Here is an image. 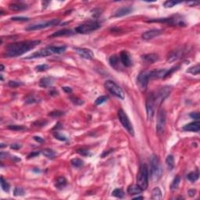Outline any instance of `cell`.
I'll use <instances>...</instances> for the list:
<instances>
[{"instance_id": "obj_1", "label": "cell", "mask_w": 200, "mask_h": 200, "mask_svg": "<svg viewBox=\"0 0 200 200\" xmlns=\"http://www.w3.org/2000/svg\"><path fill=\"white\" fill-rule=\"evenodd\" d=\"M40 40L34 41H24L20 42H15L8 45L5 50L4 55L6 57H17L23 55L30 50L38 46L40 44Z\"/></svg>"}, {"instance_id": "obj_2", "label": "cell", "mask_w": 200, "mask_h": 200, "mask_svg": "<svg viewBox=\"0 0 200 200\" xmlns=\"http://www.w3.org/2000/svg\"><path fill=\"white\" fill-rule=\"evenodd\" d=\"M66 48H67L66 46H48L45 49H41L35 53H32L31 55L26 57V59H35V58H41V57H46L53 54H60V53H64Z\"/></svg>"}, {"instance_id": "obj_3", "label": "cell", "mask_w": 200, "mask_h": 200, "mask_svg": "<svg viewBox=\"0 0 200 200\" xmlns=\"http://www.w3.org/2000/svg\"><path fill=\"white\" fill-rule=\"evenodd\" d=\"M150 171L149 174H150L151 180L153 182H156L161 177L163 174V169L159 162V158L157 156L153 155L150 157Z\"/></svg>"}, {"instance_id": "obj_4", "label": "cell", "mask_w": 200, "mask_h": 200, "mask_svg": "<svg viewBox=\"0 0 200 200\" xmlns=\"http://www.w3.org/2000/svg\"><path fill=\"white\" fill-rule=\"evenodd\" d=\"M137 185L144 191L149 185V169L145 164H141L137 175Z\"/></svg>"}, {"instance_id": "obj_5", "label": "cell", "mask_w": 200, "mask_h": 200, "mask_svg": "<svg viewBox=\"0 0 200 200\" xmlns=\"http://www.w3.org/2000/svg\"><path fill=\"white\" fill-rule=\"evenodd\" d=\"M101 25L98 21H88L81 24L75 28V32L79 34H88L99 28Z\"/></svg>"}, {"instance_id": "obj_6", "label": "cell", "mask_w": 200, "mask_h": 200, "mask_svg": "<svg viewBox=\"0 0 200 200\" xmlns=\"http://www.w3.org/2000/svg\"><path fill=\"white\" fill-rule=\"evenodd\" d=\"M105 88L108 90V91L111 93L112 95H113L116 97L119 98L121 99H124V93L123 90L121 89V88L119 85H117L114 81H106V83H105Z\"/></svg>"}, {"instance_id": "obj_7", "label": "cell", "mask_w": 200, "mask_h": 200, "mask_svg": "<svg viewBox=\"0 0 200 200\" xmlns=\"http://www.w3.org/2000/svg\"><path fill=\"white\" fill-rule=\"evenodd\" d=\"M118 117H119V121H121V124L127 130V131L131 135L134 136L135 131H134V128H133L132 124L131 123L128 117L127 116V114L123 109H119L118 110Z\"/></svg>"}, {"instance_id": "obj_8", "label": "cell", "mask_w": 200, "mask_h": 200, "mask_svg": "<svg viewBox=\"0 0 200 200\" xmlns=\"http://www.w3.org/2000/svg\"><path fill=\"white\" fill-rule=\"evenodd\" d=\"M145 106H146V113H147L148 120H152L153 116L155 114V109H156V103L155 100V96L154 93H150L148 95L146 99V103H145Z\"/></svg>"}, {"instance_id": "obj_9", "label": "cell", "mask_w": 200, "mask_h": 200, "mask_svg": "<svg viewBox=\"0 0 200 200\" xmlns=\"http://www.w3.org/2000/svg\"><path fill=\"white\" fill-rule=\"evenodd\" d=\"M149 71H141L137 77V85L141 91H145L147 89L148 84L149 81Z\"/></svg>"}, {"instance_id": "obj_10", "label": "cell", "mask_w": 200, "mask_h": 200, "mask_svg": "<svg viewBox=\"0 0 200 200\" xmlns=\"http://www.w3.org/2000/svg\"><path fill=\"white\" fill-rule=\"evenodd\" d=\"M166 112L163 109H160L158 112L156 121V132L158 135H162L166 127Z\"/></svg>"}, {"instance_id": "obj_11", "label": "cell", "mask_w": 200, "mask_h": 200, "mask_svg": "<svg viewBox=\"0 0 200 200\" xmlns=\"http://www.w3.org/2000/svg\"><path fill=\"white\" fill-rule=\"evenodd\" d=\"M59 22L60 21H59V19H53V20H51V21H46L45 23L43 22V23H38V24L30 25L27 27H26V30L27 31H37V30L43 29V28H46V27H49L57 25Z\"/></svg>"}, {"instance_id": "obj_12", "label": "cell", "mask_w": 200, "mask_h": 200, "mask_svg": "<svg viewBox=\"0 0 200 200\" xmlns=\"http://www.w3.org/2000/svg\"><path fill=\"white\" fill-rule=\"evenodd\" d=\"M171 87L165 86V87H162L159 90H158V91H156V93H154L156 106H157V105H159L167 97L168 95H170V93H171Z\"/></svg>"}, {"instance_id": "obj_13", "label": "cell", "mask_w": 200, "mask_h": 200, "mask_svg": "<svg viewBox=\"0 0 200 200\" xmlns=\"http://www.w3.org/2000/svg\"><path fill=\"white\" fill-rule=\"evenodd\" d=\"M74 50L81 58H84L85 59H92L94 58V53H92V51L89 49L75 48Z\"/></svg>"}, {"instance_id": "obj_14", "label": "cell", "mask_w": 200, "mask_h": 200, "mask_svg": "<svg viewBox=\"0 0 200 200\" xmlns=\"http://www.w3.org/2000/svg\"><path fill=\"white\" fill-rule=\"evenodd\" d=\"M120 59H121V62L122 64L124 65V67H129L132 64V61H131V56H130L129 53L126 52V51H122L121 53H120Z\"/></svg>"}, {"instance_id": "obj_15", "label": "cell", "mask_w": 200, "mask_h": 200, "mask_svg": "<svg viewBox=\"0 0 200 200\" xmlns=\"http://www.w3.org/2000/svg\"><path fill=\"white\" fill-rule=\"evenodd\" d=\"M162 30L153 29L143 33L141 37L145 40H149V39H152V38H154L155 37L159 36L160 34H162Z\"/></svg>"}, {"instance_id": "obj_16", "label": "cell", "mask_w": 200, "mask_h": 200, "mask_svg": "<svg viewBox=\"0 0 200 200\" xmlns=\"http://www.w3.org/2000/svg\"><path fill=\"white\" fill-rule=\"evenodd\" d=\"M182 129L185 131H191V132H198L200 129L199 121H194L190 124H188L183 127Z\"/></svg>"}, {"instance_id": "obj_17", "label": "cell", "mask_w": 200, "mask_h": 200, "mask_svg": "<svg viewBox=\"0 0 200 200\" xmlns=\"http://www.w3.org/2000/svg\"><path fill=\"white\" fill-rule=\"evenodd\" d=\"M183 55V50L182 49H174L172 52L169 53L167 56V62H174L179 59L181 56Z\"/></svg>"}, {"instance_id": "obj_18", "label": "cell", "mask_w": 200, "mask_h": 200, "mask_svg": "<svg viewBox=\"0 0 200 200\" xmlns=\"http://www.w3.org/2000/svg\"><path fill=\"white\" fill-rule=\"evenodd\" d=\"M132 7H131V6H123V7L118 9L116 11L115 14L113 15V17H123V16H125V15L131 13L132 12Z\"/></svg>"}, {"instance_id": "obj_19", "label": "cell", "mask_w": 200, "mask_h": 200, "mask_svg": "<svg viewBox=\"0 0 200 200\" xmlns=\"http://www.w3.org/2000/svg\"><path fill=\"white\" fill-rule=\"evenodd\" d=\"M74 32H75V31H73L69 29L60 30V31H56V32L53 33V35H51L49 38H56V37H59V36L71 35H73Z\"/></svg>"}, {"instance_id": "obj_20", "label": "cell", "mask_w": 200, "mask_h": 200, "mask_svg": "<svg viewBox=\"0 0 200 200\" xmlns=\"http://www.w3.org/2000/svg\"><path fill=\"white\" fill-rule=\"evenodd\" d=\"M109 64L111 65V67L116 69V70H119L120 68V63H121V59H120V57H118L116 55H113L109 59Z\"/></svg>"}, {"instance_id": "obj_21", "label": "cell", "mask_w": 200, "mask_h": 200, "mask_svg": "<svg viewBox=\"0 0 200 200\" xmlns=\"http://www.w3.org/2000/svg\"><path fill=\"white\" fill-rule=\"evenodd\" d=\"M9 9H12L13 11H21V10H24V9H27V6L22 3L9 4Z\"/></svg>"}, {"instance_id": "obj_22", "label": "cell", "mask_w": 200, "mask_h": 200, "mask_svg": "<svg viewBox=\"0 0 200 200\" xmlns=\"http://www.w3.org/2000/svg\"><path fill=\"white\" fill-rule=\"evenodd\" d=\"M53 80L52 77H42L39 81V86L41 88H49L53 85Z\"/></svg>"}, {"instance_id": "obj_23", "label": "cell", "mask_w": 200, "mask_h": 200, "mask_svg": "<svg viewBox=\"0 0 200 200\" xmlns=\"http://www.w3.org/2000/svg\"><path fill=\"white\" fill-rule=\"evenodd\" d=\"M142 189H141L138 185H131L127 188V192L131 195H138L142 192Z\"/></svg>"}, {"instance_id": "obj_24", "label": "cell", "mask_w": 200, "mask_h": 200, "mask_svg": "<svg viewBox=\"0 0 200 200\" xmlns=\"http://www.w3.org/2000/svg\"><path fill=\"white\" fill-rule=\"evenodd\" d=\"M142 59L144 60L145 62L148 63H155L158 59V56L156 54H147L142 56Z\"/></svg>"}, {"instance_id": "obj_25", "label": "cell", "mask_w": 200, "mask_h": 200, "mask_svg": "<svg viewBox=\"0 0 200 200\" xmlns=\"http://www.w3.org/2000/svg\"><path fill=\"white\" fill-rule=\"evenodd\" d=\"M152 199H162V191L159 189L158 187L153 188V190L152 191Z\"/></svg>"}, {"instance_id": "obj_26", "label": "cell", "mask_w": 200, "mask_h": 200, "mask_svg": "<svg viewBox=\"0 0 200 200\" xmlns=\"http://www.w3.org/2000/svg\"><path fill=\"white\" fill-rule=\"evenodd\" d=\"M67 185V179L65 178L64 177H59L57 178V180L56 181V184H55V186L58 189H62Z\"/></svg>"}, {"instance_id": "obj_27", "label": "cell", "mask_w": 200, "mask_h": 200, "mask_svg": "<svg viewBox=\"0 0 200 200\" xmlns=\"http://www.w3.org/2000/svg\"><path fill=\"white\" fill-rule=\"evenodd\" d=\"M166 163L167 165L168 169L172 171L174 167V158L172 155H169L166 159Z\"/></svg>"}, {"instance_id": "obj_28", "label": "cell", "mask_w": 200, "mask_h": 200, "mask_svg": "<svg viewBox=\"0 0 200 200\" xmlns=\"http://www.w3.org/2000/svg\"><path fill=\"white\" fill-rule=\"evenodd\" d=\"M42 154L44 155L45 157H47L49 159H53L55 156H56V153L52 149H43L41 151Z\"/></svg>"}, {"instance_id": "obj_29", "label": "cell", "mask_w": 200, "mask_h": 200, "mask_svg": "<svg viewBox=\"0 0 200 200\" xmlns=\"http://www.w3.org/2000/svg\"><path fill=\"white\" fill-rule=\"evenodd\" d=\"M112 195L116 198L123 199L124 197V192L121 188H116L112 191Z\"/></svg>"}, {"instance_id": "obj_30", "label": "cell", "mask_w": 200, "mask_h": 200, "mask_svg": "<svg viewBox=\"0 0 200 200\" xmlns=\"http://www.w3.org/2000/svg\"><path fill=\"white\" fill-rule=\"evenodd\" d=\"M180 181H181V177H180V176L177 175V177H175V178L174 179V181H173L172 183H171V189L172 190V191H174V190L177 189V188H178V186H179L180 185Z\"/></svg>"}, {"instance_id": "obj_31", "label": "cell", "mask_w": 200, "mask_h": 200, "mask_svg": "<svg viewBox=\"0 0 200 200\" xmlns=\"http://www.w3.org/2000/svg\"><path fill=\"white\" fill-rule=\"evenodd\" d=\"M187 178L190 181H191V182H195V181H197L199 179V173H198V171H194V172L189 173L187 175Z\"/></svg>"}, {"instance_id": "obj_32", "label": "cell", "mask_w": 200, "mask_h": 200, "mask_svg": "<svg viewBox=\"0 0 200 200\" xmlns=\"http://www.w3.org/2000/svg\"><path fill=\"white\" fill-rule=\"evenodd\" d=\"M200 71V66L199 64H197L194 66V67H191L188 69L187 72L188 73H190L191 74H194V75H197V74H199Z\"/></svg>"}, {"instance_id": "obj_33", "label": "cell", "mask_w": 200, "mask_h": 200, "mask_svg": "<svg viewBox=\"0 0 200 200\" xmlns=\"http://www.w3.org/2000/svg\"><path fill=\"white\" fill-rule=\"evenodd\" d=\"M0 182H1V187H2V188H3V190L4 191H6V192H9V185L8 184V183L6 182V181L4 178H3V177H1V178H0Z\"/></svg>"}, {"instance_id": "obj_34", "label": "cell", "mask_w": 200, "mask_h": 200, "mask_svg": "<svg viewBox=\"0 0 200 200\" xmlns=\"http://www.w3.org/2000/svg\"><path fill=\"white\" fill-rule=\"evenodd\" d=\"M71 164L74 166V167L79 168L81 167H82L83 164H84V162H83L81 159H77V158H75V159H73L71 161Z\"/></svg>"}, {"instance_id": "obj_35", "label": "cell", "mask_w": 200, "mask_h": 200, "mask_svg": "<svg viewBox=\"0 0 200 200\" xmlns=\"http://www.w3.org/2000/svg\"><path fill=\"white\" fill-rule=\"evenodd\" d=\"M13 194H14L15 196H23V195H25V190L23 188L17 187V188H15Z\"/></svg>"}, {"instance_id": "obj_36", "label": "cell", "mask_w": 200, "mask_h": 200, "mask_svg": "<svg viewBox=\"0 0 200 200\" xmlns=\"http://www.w3.org/2000/svg\"><path fill=\"white\" fill-rule=\"evenodd\" d=\"M107 99H108V97H107V96H106V95H102V96H100V97L96 99L95 102V104L96 106H99V105H101V104H103V103L106 102Z\"/></svg>"}, {"instance_id": "obj_37", "label": "cell", "mask_w": 200, "mask_h": 200, "mask_svg": "<svg viewBox=\"0 0 200 200\" xmlns=\"http://www.w3.org/2000/svg\"><path fill=\"white\" fill-rule=\"evenodd\" d=\"M179 3V2H175V1H167V2L164 3L163 6H164L165 8H171V7L176 6Z\"/></svg>"}, {"instance_id": "obj_38", "label": "cell", "mask_w": 200, "mask_h": 200, "mask_svg": "<svg viewBox=\"0 0 200 200\" xmlns=\"http://www.w3.org/2000/svg\"><path fill=\"white\" fill-rule=\"evenodd\" d=\"M23 85H24V83L21 82V81H9L8 83V85L11 88H17V87Z\"/></svg>"}, {"instance_id": "obj_39", "label": "cell", "mask_w": 200, "mask_h": 200, "mask_svg": "<svg viewBox=\"0 0 200 200\" xmlns=\"http://www.w3.org/2000/svg\"><path fill=\"white\" fill-rule=\"evenodd\" d=\"M53 136L55 137V138L58 139V140H59V141H67V138L66 136L63 135H61V134L59 132L53 133Z\"/></svg>"}, {"instance_id": "obj_40", "label": "cell", "mask_w": 200, "mask_h": 200, "mask_svg": "<svg viewBox=\"0 0 200 200\" xmlns=\"http://www.w3.org/2000/svg\"><path fill=\"white\" fill-rule=\"evenodd\" d=\"M49 68V66L47 64H41V65H38L35 67L36 71H45L48 70Z\"/></svg>"}, {"instance_id": "obj_41", "label": "cell", "mask_w": 200, "mask_h": 200, "mask_svg": "<svg viewBox=\"0 0 200 200\" xmlns=\"http://www.w3.org/2000/svg\"><path fill=\"white\" fill-rule=\"evenodd\" d=\"M8 129L12 130V131H22L25 129V127L20 126V125H9L8 127Z\"/></svg>"}, {"instance_id": "obj_42", "label": "cell", "mask_w": 200, "mask_h": 200, "mask_svg": "<svg viewBox=\"0 0 200 200\" xmlns=\"http://www.w3.org/2000/svg\"><path fill=\"white\" fill-rule=\"evenodd\" d=\"M11 20L14 21H29V18L24 17H16L11 18Z\"/></svg>"}, {"instance_id": "obj_43", "label": "cell", "mask_w": 200, "mask_h": 200, "mask_svg": "<svg viewBox=\"0 0 200 200\" xmlns=\"http://www.w3.org/2000/svg\"><path fill=\"white\" fill-rule=\"evenodd\" d=\"M71 99L75 105H81V104H83V103H84L82 100L80 99H77V98L76 97H71Z\"/></svg>"}, {"instance_id": "obj_44", "label": "cell", "mask_w": 200, "mask_h": 200, "mask_svg": "<svg viewBox=\"0 0 200 200\" xmlns=\"http://www.w3.org/2000/svg\"><path fill=\"white\" fill-rule=\"evenodd\" d=\"M63 114V113L62 111H53V112H51L50 113H49V116L56 117H60Z\"/></svg>"}, {"instance_id": "obj_45", "label": "cell", "mask_w": 200, "mask_h": 200, "mask_svg": "<svg viewBox=\"0 0 200 200\" xmlns=\"http://www.w3.org/2000/svg\"><path fill=\"white\" fill-rule=\"evenodd\" d=\"M77 153H79V154H81V155H82V156H88L90 155V153H89V152H88V150L83 149L77 150Z\"/></svg>"}, {"instance_id": "obj_46", "label": "cell", "mask_w": 200, "mask_h": 200, "mask_svg": "<svg viewBox=\"0 0 200 200\" xmlns=\"http://www.w3.org/2000/svg\"><path fill=\"white\" fill-rule=\"evenodd\" d=\"M91 13H92V17L95 18H97L99 16H100L101 14V11H100L99 9H95L91 11Z\"/></svg>"}, {"instance_id": "obj_47", "label": "cell", "mask_w": 200, "mask_h": 200, "mask_svg": "<svg viewBox=\"0 0 200 200\" xmlns=\"http://www.w3.org/2000/svg\"><path fill=\"white\" fill-rule=\"evenodd\" d=\"M190 117L191 118L195 119V120H196V121H199V113H190Z\"/></svg>"}, {"instance_id": "obj_48", "label": "cell", "mask_w": 200, "mask_h": 200, "mask_svg": "<svg viewBox=\"0 0 200 200\" xmlns=\"http://www.w3.org/2000/svg\"><path fill=\"white\" fill-rule=\"evenodd\" d=\"M21 147V145L17 144V143H14V144L11 145V146H10V148L13 149H19Z\"/></svg>"}, {"instance_id": "obj_49", "label": "cell", "mask_w": 200, "mask_h": 200, "mask_svg": "<svg viewBox=\"0 0 200 200\" xmlns=\"http://www.w3.org/2000/svg\"><path fill=\"white\" fill-rule=\"evenodd\" d=\"M62 88L66 93H71V91H72V89L70 87H63Z\"/></svg>"}, {"instance_id": "obj_50", "label": "cell", "mask_w": 200, "mask_h": 200, "mask_svg": "<svg viewBox=\"0 0 200 200\" xmlns=\"http://www.w3.org/2000/svg\"><path fill=\"white\" fill-rule=\"evenodd\" d=\"M195 193H196V191L194 190V189H191V190H189V191H188V195H189V196H191V197H193L195 195Z\"/></svg>"}, {"instance_id": "obj_51", "label": "cell", "mask_w": 200, "mask_h": 200, "mask_svg": "<svg viewBox=\"0 0 200 200\" xmlns=\"http://www.w3.org/2000/svg\"><path fill=\"white\" fill-rule=\"evenodd\" d=\"M39 152H35V153H31L28 156V158H31V157H35V156H38L39 155Z\"/></svg>"}, {"instance_id": "obj_52", "label": "cell", "mask_w": 200, "mask_h": 200, "mask_svg": "<svg viewBox=\"0 0 200 200\" xmlns=\"http://www.w3.org/2000/svg\"><path fill=\"white\" fill-rule=\"evenodd\" d=\"M34 139H35V140L36 141H38V142H40V143L43 141V139H42V138H41V137H38V136H35V137H34Z\"/></svg>"}, {"instance_id": "obj_53", "label": "cell", "mask_w": 200, "mask_h": 200, "mask_svg": "<svg viewBox=\"0 0 200 200\" xmlns=\"http://www.w3.org/2000/svg\"><path fill=\"white\" fill-rule=\"evenodd\" d=\"M199 3H198V2H188V3H187V4L188 5H189L190 6H195V5H198Z\"/></svg>"}, {"instance_id": "obj_54", "label": "cell", "mask_w": 200, "mask_h": 200, "mask_svg": "<svg viewBox=\"0 0 200 200\" xmlns=\"http://www.w3.org/2000/svg\"><path fill=\"white\" fill-rule=\"evenodd\" d=\"M135 199H144V197L143 196H137V197L134 198Z\"/></svg>"}, {"instance_id": "obj_55", "label": "cell", "mask_w": 200, "mask_h": 200, "mask_svg": "<svg viewBox=\"0 0 200 200\" xmlns=\"http://www.w3.org/2000/svg\"><path fill=\"white\" fill-rule=\"evenodd\" d=\"M4 71V66L2 64L1 65V71Z\"/></svg>"}]
</instances>
